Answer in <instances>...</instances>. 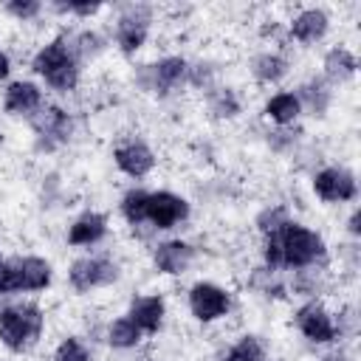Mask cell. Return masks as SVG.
Masks as SVG:
<instances>
[{
	"label": "cell",
	"mask_w": 361,
	"mask_h": 361,
	"mask_svg": "<svg viewBox=\"0 0 361 361\" xmlns=\"http://www.w3.org/2000/svg\"><path fill=\"white\" fill-rule=\"evenodd\" d=\"M290 220H293V217H290L288 206H282V203H271V206H265V209L257 214L254 226H257V231H259L262 237H268V234L282 231V226L290 223Z\"/></svg>",
	"instance_id": "obj_27"
},
{
	"label": "cell",
	"mask_w": 361,
	"mask_h": 361,
	"mask_svg": "<svg viewBox=\"0 0 361 361\" xmlns=\"http://www.w3.org/2000/svg\"><path fill=\"white\" fill-rule=\"evenodd\" d=\"M268 147L274 152H290L296 147V135L290 133V127H274L268 133Z\"/></svg>",
	"instance_id": "obj_35"
},
{
	"label": "cell",
	"mask_w": 361,
	"mask_h": 361,
	"mask_svg": "<svg viewBox=\"0 0 361 361\" xmlns=\"http://www.w3.org/2000/svg\"><path fill=\"white\" fill-rule=\"evenodd\" d=\"M45 333V310L34 302L0 307V344L11 353H28Z\"/></svg>",
	"instance_id": "obj_2"
},
{
	"label": "cell",
	"mask_w": 361,
	"mask_h": 361,
	"mask_svg": "<svg viewBox=\"0 0 361 361\" xmlns=\"http://www.w3.org/2000/svg\"><path fill=\"white\" fill-rule=\"evenodd\" d=\"M20 293V257H0V296Z\"/></svg>",
	"instance_id": "obj_33"
},
{
	"label": "cell",
	"mask_w": 361,
	"mask_h": 361,
	"mask_svg": "<svg viewBox=\"0 0 361 361\" xmlns=\"http://www.w3.org/2000/svg\"><path fill=\"white\" fill-rule=\"evenodd\" d=\"M189 200L180 197L178 192H169V189H158V192H149V200H147V223L152 231H169L180 223L189 220Z\"/></svg>",
	"instance_id": "obj_9"
},
{
	"label": "cell",
	"mask_w": 361,
	"mask_h": 361,
	"mask_svg": "<svg viewBox=\"0 0 361 361\" xmlns=\"http://www.w3.org/2000/svg\"><path fill=\"white\" fill-rule=\"evenodd\" d=\"M107 228H110L107 214L87 209V212H82V214L68 226L65 240H68V245H73V248H90V245H99V243L107 237Z\"/></svg>",
	"instance_id": "obj_16"
},
{
	"label": "cell",
	"mask_w": 361,
	"mask_h": 361,
	"mask_svg": "<svg viewBox=\"0 0 361 361\" xmlns=\"http://www.w3.org/2000/svg\"><path fill=\"white\" fill-rule=\"evenodd\" d=\"M322 265H310V268H299L293 271V279H290V290L299 293V296H316L322 290Z\"/></svg>",
	"instance_id": "obj_30"
},
{
	"label": "cell",
	"mask_w": 361,
	"mask_h": 361,
	"mask_svg": "<svg viewBox=\"0 0 361 361\" xmlns=\"http://www.w3.org/2000/svg\"><path fill=\"white\" fill-rule=\"evenodd\" d=\"M31 71L56 93H73L82 82V62L73 54L71 34H56L42 42L31 56Z\"/></svg>",
	"instance_id": "obj_1"
},
{
	"label": "cell",
	"mask_w": 361,
	"mask_h": 361,
	"mask_svg": "<svg viewBox=\"0 0 361 361\" xmlns=\"http://www.w3.org/2000/svg\"><path fill=\"white\" fill-rule=\"evenodd\" d=\"M11 76V56L0 48V82H6Z\"/></svg>",
	"instance_id": "obj_37"
},
{
	"label": "cell",
	"mask_w": 361,
	"mask_h": 361,
	"mask_svg": "<svg viewBox=\"0 0 361 361\" xmlns=\"http://www.w3.org/2000/svg\"><path fill=\"white\" fill-rule=\"evenodd\" d=\"M285 31H288V39L299 45H316L330 31V14L322 6H305L285 23Z\"/></svg>",
	"instance_id": "obj_13"
},
{
	"label": "cell",
	"mask_w": 361,
	"mask_h": 361,
	"mask_svg": "<svg viewBox=\"0 0 361 361\" xmlns=\"http://www.w3.org/2000/svg\"><path fill=\"white\" fill-rule=\"evenodd\" d=\"M147 200H149V192L141 186H130L118 200V212H121L124 223L133 226L135 231L147 223Z\"/></svg>",
	"instance_id": "obj_24"
},
{
	"label": "cell",
	"mask_w": 361,
	"mask_h": 361,
	"mask_svg": "<svg viewBox=\"0 0 361 361\" xmlns=\"http://www.w3.org/2000/svg\"><path fill=\"white\" fill-rule=\"evenodd\" d=\"M293 324L296 330L310 341V344H333L338 336H336V316L319 302V299H310L305 302L296 313H293Z\"/></svg>",
	"instance_id": "obj_11"
},
{
	"label": "cell",
	"mask_w": 361,
	"mask_h": 361,
	"mask_svg": "<svg viewBox=\"0 0 361 361\" xmlns=\"http://www.w3.org/2000/svg\"><path fill=\"white\" fill-rule=\"evenodd\" d=\"M322 361H350V355H347L344 350H333V353H327Z\"/></svg>",
	"instance_id": "obj_38"
},
{
	"label": "cell",
	"mask_w": 361,
	"mask_h": 361,
	"mask_svg": "<svg viewBox=\"0 0 361 361\" xmlns=\"http://www.w3.org/2000/svg\"><path fill=\"white\" fill-rule=\"evenodd\" d=\"M28 124L37 135L39 149H54L59 144H68L73 133V118L59 104H42L34 116H28Z\"/></svg>",
	"instance_id": "obj_7"
},
{
	"label": "cell",
	"mask_w": 361,
	"mask_h": 361,
	"mask_svg": "<svg viewBox=\"0 0 361 361\" xmlns=\"http://www.w3.org/2000/svg\"><path fill=\"white\" fill-rule=\"evenodd\" d=\"M195 257H197V248L192 243L180 240V237L164 240V243L152 245V265L164 276H180V274H186L192 268Z\"/></svg>",
	"instance_id": "obj_14"
},
{
	"label": "cell",
	"mask_w": 361,
	"mask_h": 361,
	"mask_svg": "<svg viewBox=\"0 0 361 361\" xmlns=\"http://www.w3.org/2000/svg\"><path fill=\"white\" fill-rule=\"evenodd\" d=\"M152 17H155V11L147 3L118 6L116 23H113V42H116L121 56H135L147 45L149 28H152Z\"/></svg>",
	"instance_id": "obj_5"
},
{
	"label": "cell",
	"mask_w": 361,
	"mask_h": 361,
	"mask_svg": "<svg viewBox=\"0 0 361 361\" xmlns=\"http://www.w3.org/2000/svg\"><path fill=\"white\" fill-rule=\"evenodd\" d=\"M0 361H3V358H0Z\"/></svg>",
	"instance_id": "obj_39"
},
{
	"label": "cell",
	"mask_w": 361,
	"mask_h": 361,
	"mask_svg": "<svg viewBox=\"0 0 361 361\" xmlns=\"http://www.w3.org/2000/svg\"><path fill=\"white\" fill-rule=\"evenodd\" d=\"M127 316L133 319V324H135L144 336H155V333L164 327L166 302H164L161 293H141V296H133Z\"/></svg>",
	"instance_id": "obj_17"
},
{
	"label": "cell",
	"mask_w": 361,
	"mask_h": 361,
	"mask_svg": "<svg viewBox=\"0 0 361 361\" xmlns=\"http://www.w3.org/2000/svg\"><path fill=\"white\" fill-rule=\"evenodd\" d=\"M51 361H93L87 344L79 336H65L56 347H54V358Z\"/></svg>",
	"instance_id": "obj_32"
},
{
	"label": "cell",
	"mask_w": 361,
	"mask_h": 361,
	"mask_svg": "<svg viewBox=\"0 0 361 361\" xmlns=\"http://www.w3.org/2000/svg\"><path fill=\"white\" fill-rule=\"evenodd\" d=\"M293 93H296V99H299L302 113H307V116H313V118H324V116H327L330 102H333V87H330L322 76H313V79L302 82Z\"/></svg>",
	"instance_id": "obj_19"
},
{
	"label": "cell",
	"mask_w": 361,
	"mask_h": 361,
	"mask_svg": "<svg viewBox=\"0 0 361 361\" xmlns=\"http://www.w3.org/2000/svg\"><path fill=\"white\" fill-rule=\"evenodd\" d=\"M220 361H265V347L259 341V336H243L237 344L228 347V353Z\"/></svg>",
	"instance_id": "obj_29"
},
{
	"label": "cell",
	"mask_w": 361,
	"mask_h": 361,
	"mask_svg": "<svg viewBox=\"0 0 361 361\" xmlns=\"http://www.w3.org/2000/svg\"><path fill=\"white\" fill-rule=\"evenodd\" d=\"M45 104V96H42V87L31 79H14L6 85L3 90V110L8 116H34L39 107Z\"/></svg>",
	"instance_id": "obj_15"
},
{
	"label": "cell",
	"mask_w": 361,
	"mask_h": 361,
	"mask_svg": "<svg viewBox=\"0 0 361 361\" xmlns=\"http://www.w3.org/2000/svg\"><path fill=\"white\" fill-rule=\"evenodd\" d=\"M279 245H282V259L288 271L310 268V265H324L327 259V245L324 237L296 220L285 223L279 231Z\"/></svg>",
	"instance_id": "obj_3"
},
{
	"label": "cell",
	"mask_w": 361,
	"mask_h": 361,
	"mask_svg": "<svg viewBox=\"0 0 361 361\" xmlns=\"http://www.w3.org/2000/svg\"><path fill=\"white\" fill-rule=\"evenodd\" d=\"M45 8L62 14V17H76V20H93L96 14L104 11L102 3H90V0H71V3H48Z\"/></svg>",
	"instance_id": "obj_31"
},
{
	"label": "cell",
	"mask_w": 361,
	"mask_h": 361,
	"mask_svg": "<svg viewBox=\"0 0 361 361\" xmlns=\"http://www.w3.org/2000/svg\"><path fill=\"white\" fill-rule=\"evenodd\" d=\"M347 231H350V237H361V209L358 206L353 209V214L347 220Z\"/></svg>",
	"instance_id": "obj_36"
},
{
	"label": "cell",
	"mask_w": 361,
	"mask_h": 361,
	"mask_svg": "<svg viewBox=\"0 0 361 361\" xmlns=\"http://www.w3.org/2000/svg\"><path fill=\"white\" fill-rule=\"evenodd\" d=\"M71 45H73V54L79 56V62H87L93 56H99L104 51V37L99 31H73L71 34Z\"/></svg>",
	"instance_id": "obj_28"
},
{
	"label": "cell",
	"mask_w": 361,
	"mask_h": 361,
	"mask_svg": "<svg viewBox=\"0 0 361 361\" xmlns=\"http://www.w3.org/2000/svg\"><path fill=\"white\" fill-rule=\"evenodd\" d=\"M3 11L17 23H31L45 11V6L39 0H8L3 3Z\"/></svg>",
	"instance_id": "obj_34"
},
{
	"label": "cell",
	"mask_w": 361,
	"mask_h": 361,
	"mask_svg": "<svg viewBox=\"0 0 361 361\" xmlns=\"http://www.w3.org/2000/svg\"><path fill=\"white\" fill-rule=\"evenodd\" d=\"M51 282H54V265L45 257H37V254L20 257V293L48 290Z\"/></svg>",
	"instance_id": "obj_20"
},
{
	"label": "cell",
	"mask_w": 361,
	"mask_h": 361,
	"mask_svg": "<svg viewBox=\"0 0 361 361\" xmlns=\"http://www.w3.org/2000/svg\"><path fill=\"white\" fill-rule=\"evenodd\" d=\"M313 195L324 203H350L358 197V180L347 166H322L313 172Z\"/></svg>",
	"instance_id": "obj_10"
},
{
	"label": "cell",
	"mask_w": 361,
	"mask_h": 361,
	"mask_svg": "<svg viewBox=\"0 0 361 361\" xmlns=\"http://www.w3.org/2000/svg\"><path fill=\"white\" fill-rule=\"evenodd\" d=\"M118 279V265L104 254H85L76 257L68 268V285L76 293H90L99 288H110Z\"/></svg>",
	"instance_id": "obj_6"
},
{
	"label": "cell",
	"mask_w": 361,
	"mask_h": 361,
	"mask_svg": "<svg viewBox=\"0 0 361 361\" xmlns=\"http://www.w3.org/2000/svg\"><path fill=\"white\" fill-rule=\"evenodd\" d=\"M288 73H290V62L276 48H265V51L254 54V59H251V76L259 85H279Z\"/></svg>",
	"instance_id": "obj_21"
},
{
	"label": "cell",
	"mask_w": 361,
	"mask_h": 361,
	"mask_svg": "<svg viewBox=\"0 0 361 361\" xmlns=\"http://www.w3.org/2000/svg\"><path fill=\"white\" fill-rule=\"evenodd\" d=\"M206 107L212 113V118H220V121H231L243 113V99L237 96L234 87L228 85H217L214 90L206 93Z\"/></svg>",
	"instance_id": "obj_23"
},
{
	"label": "cell",
	"mask_w": 361,
	"mask_h": 361,
	"mask_svg": "<svg viewBox=\"0 0 361 361\" xmlns=\"http://www.w3.org/2000/svg\"><path fill=\"white\" fill-rule=\"evenodd\" d=\"M358 73V56L347 45H333L322 59V79L327 85L350 82Z\"/></svg>",
	"instance_id": "obj_18"
},
{
	"label": "cell",
	"mask_w": 361,
	"mask_h": 361,
	"mask_svg": "<svg viewBox=\"0 0 361 361\" xmlns=\"http://www.w3.org/2000/svg\"><path fill=\"white\" fill-rule=\"evenodd\" d=\"M155 152H152V147L147 144V141H141V138H124L121 144H116V149H113V164L118 166V172L121 175H127V178H133V180H141V178H147L152 169H155Z\"/></svg>",
	"instance_id": "obj_12"
},
{
	"label": "cell",
	"mask_w": 361,
	"mask_h": 361,
	"mask_svg": "<svg viewBox=\"0 0 361 361\" xmlns=\"http://www.w3.org/2000/svg\"><path fill=\"white\" fill-rule=\"evenodd\" d=\"M104 338H107V344H110L113 350H135V347L141 344L144 333H141V330L133 324V319L124 313V316H118V319H113V322L107 324Z\"/></svg>",
	"instance_id": "obj_25"
},
{
	"label": "cell",
	"mask_w": 361,
	"mask_h": 361,
	"mask_svg": "<svg viewBox=\"0 0 361 361\" xmlns=\"http://www.w3.org/2000/svg\"><path fill=\"white\" fill-rule=\"evenodd\" d=\"M186 76H189V59L180 54H166L155 62L138 65L133 73L135 85L158 99H169L172 93H178L186 85Z\"/></svg>",
	"instance_id": "obj_4"
},
{
	"label": "cell",
	"mask_w": 361,
	"mask_h": 361,
	"mask_svg": "<svg viewBox=\"0 0 361 361\" xmlns=\"http://www.w3.org/2000/svg\"><path fill=\"white\" fill-rule=\"evenodd\" d=\"M262 116L274 127H290V124H296V118L302 116V107H299L296 93L293 90H279V93L268 96L265 104H262Z\"/></svg>",
	"instance_id": "obj_22"
},
{
	"label": "cell",
	"mask_w": 361,
	"mask_h": 361,
	"mask_svg": "<svg viewBox=\"0 0 361 361\" xmlns=\"http://www.w3.org/2000/svg\"><path fill=\"white\" fill-rule=\"evenodd\" d=\"M186 305H189V313L203 322V324H212L223 316H228L231 310V293L217 285V282H209V279H200L189 288L186 293Z\"/></svg>",
	"instance_id": "obj_8"
},
{
	"label": "cell",
	"mask_w": 361,
	"mask_h": 361,
	"mask_svg": "<svg viewBox=\"0 0 361 361\" xmlns=\"http://www.w3.org/2000/svg\"><path fill=\"white\" fill-rule=\"evenodd\" d=\"M217 73H220L217 62H212V59H195V62H189L186 85H192L195 90L209 93V90H214V87H217Z\"/></svg>",
	"instance_id": "obj_26"
}]
</instances>
